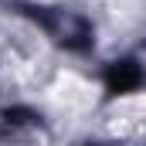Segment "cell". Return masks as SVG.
<instances>
[{"instance_id": "obj_2", "label": "cell", "mask_w": 146, "mask_h": 146, "mask_svg": "<svg viewBox=\"0 0 146 146\" xmlns=\"http://www.w3.org/2000/svg\"><path fill=\"white\" fill-rule=\"evenodd\" d=\"M146 129V95H129L122 102H115L109 112V133L115 136H133Z\"/></svg>"}, {"instance_id": "obj_1", "label": "cell", "mask_w": 146, "mask_h": 146, "mask_svg": "<svg viewBox=\"0 0 146 146\" xmlns=\"http://www.w3.org/2000/svg\"><path fill=\"white\" fill-rule=\"evenodd\" d=\"M48 99H51L54 109H61V112H85V109H92V102H95V85L85 82L82 75H75V72H65V75H58L51 82Z\"/></svg>"}, {"instance_id": "obj_3", "label": "cell", "mask_w": 146, "mask_h": 146, "mask_svg": "<svg viewBox=\"0 0 146 146\" xmlns=\"http://www.w3.org/2000/svg\"><path fill=\"white\" fill-rule=\"evenodd\" d=\"M99 17H106L109 24H129L139 10H143V0H92Z\"/></svg>"}]
</instances>
